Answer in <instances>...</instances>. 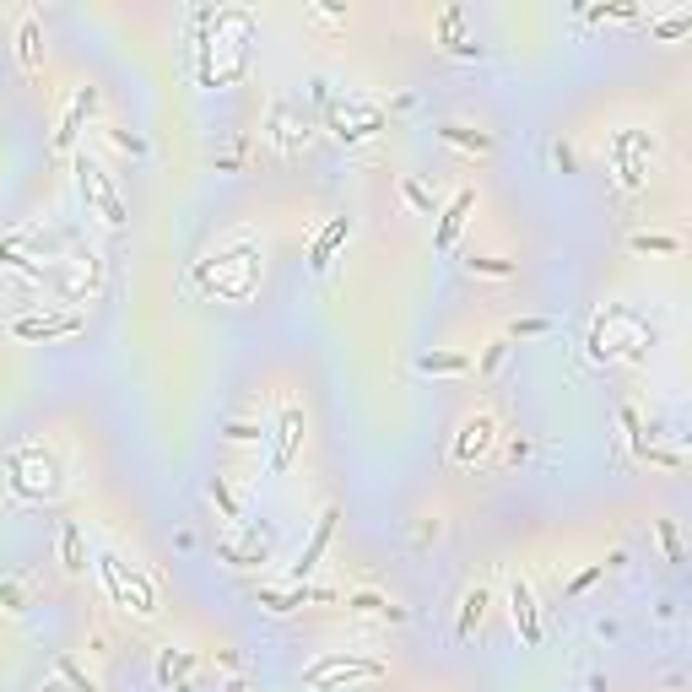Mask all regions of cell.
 <instances>
[{"label": "cell", "instance_id": "4316f807", "mask_svg": "<svg viewBox=\"0 0 692 692\" xmlns=\"http://www.w3.org/2000/svg\"><path fill=\"white\" fill-rule=\"evenodd\" d=\"M682 33H692V11H676V17H665V22H655V28H649V38H655V44H671V38H682Z\"/></svg>", "mask_w": 692, "mask_h": 692}, {"label": "cell", "instance_id": "9c48e42d", "mask_svg": "<svg viewBox=\"0 0 692 692\" xmlns=\"http://www.w3.org/2000/svg\"><path fill=\"white\" fill-rule=\"evenodd\" d=\"M336 519H341V509H325V514H319V525H314L309 547H303V557H298V563H292V584H303V579H309L319 563H325L330 541H336Z\"/></svg>", "mask_w": 692, "mask_h": 692}, {"label": "cell", "instance_id": "52a82bcc", "mask_svg": "<svg viewBox=\"0 0 692 692\" xmlns=\"http://www.w3.org/2000/svg\"><path fill=\"white\" fill-rule=\"evenodd\" d=\"M298 444H303V406H298V401H282V417H276L271 471H287V465L298 460Z\"/></svg>", "mask_w": 692, "mask_h": 692}, {"label": "cell", "instance_id": "d4e9b609", "mask_svg": "<svg viewBox=\"0 0 692 692\" xmlns=\"http://www.w3.org/2000/svg\"><path fill=\"white\" fill-rule=\"evenodd\" d=\"M206 492H211V503H217V514H222V519H233V525L244 519V509H238V498H233V487L222 482V476H211V487H206Z\"/></svg>", "mask_w": 692, "mask_h": 692}, {"label": "cell", "instance_id": "cb8c5ba5", "mask_svg": "<svg viewBox=\"0 0 692 692\" xmlns=\"http://www.w3.org/2000/svg\"><path fill=\"white\" fill-rule=\"evenodd\" d=\"M509 352H514V341H509V336H498V341H487L482 363H471V368H476V374H482V379H492L503 363H509Z\"/></svg>", "mask_w": 692, "mask_h": 692}, {"label": "cell", "instance_id": "8d00e7d4", "mask_svg": "<svg viewBox=\"0 0 692 692\" xmlns=\"http://www.w3.org/2000/svg\"><path fill=\"white\" fill-rule=\"evenodd\" d=\"M552 163L563 168V173H574V146H568V141H557V146H552Z\"/></svg>", "mask_w": 692, "mask_h": 692}, {"label": "cell", "instance_id": "836d02e7", "mask_svg": "<svg viewBox=\"0 0 692 692\" xmlns=\"http://www.w3.org/2000/svg\"><path fill=\"white\" fill-rule=\"evenodd\" d=\"M660 547H665V557H671V563H682V541H676V525H671V519H660Z\"/></svg>", "mask_w": 692, "mask_h": 692}, {"label": "cell", "instance_id": "484cf974", "mask_svg": "<svg viewBox=\"0 0 692 692\" xmlns=\"http://www.w3.org/2000/svg\"><path fill=\"white\" fill-rule=\"evenodd\" d=\"M55 671H60V682L71 687V692H98V682H92V676H87L71 655H60V660H55Z\"/></svg>", "mask_w": 692, "mask_h": 692}, {"label": "cell", "instance_id": "83f0119b", "mask_svg": "<svg viewBox=\"0 0 692 692\" xmlns=\"http://www.w3.org/2000/svg\"><path fill=\"white\" fill-rule=\"evenodd\" d=\"M0 611H11V617L28 611V590H22V579H0Z\"/></svg>", "mask_w": 692, "mask_h": 692}, {"label": "cell", "instance_id": "4dcf8cb0", "mask_svg": "<svg viewBox=\"0 0 692 692\" xmlns=\"http://www.w3.org/2000/svg\"><path fill=\"white\" fill-rule=\"evenodd\" d=\"M633 249H638V255H676V238H665V233H638Z\"/></svg>", "mask_w": 692, "mask_h": 692}, {"label": "cell", "instance_id": "e575fe53", "mask_svg": "<svg viewBox=\"0 0 692 692\" xmlns=\"http://www.w3.org/2000/svg\"><path fill=\"white\" fill-rule=\"evenodd\" d=\"M601 574H606V563H595V568H584V574H579L574 584H568V595H584V590H590V584H595V579H601Z\"/></svg>", "mask_w": 692, "mask_h": 692}, {"label": "cell", "instance_id": "3957f363", "mask_svg": "<svg viewBox=\"0 0 692 692\" xmlns=\"http://www.w3.org/2000/svg\"><path fill=\"white\" fill-rule=\"evenodd\" d=\"M384 660L374 655H352V649H336V655H319L314 665H303V687L309 692H336L341 682H379Z\"/></svg>", "mask_w": 692, "mask_h": 692}, {"label": "cell", "instance_id": "d590c367", "mask_svg": "<svg viewBox=\"0 0 692 692\" xmlns=\"http://www.w3.org/2000/svg\"><path fill=\"white\" fill-rule=\"evenodd\" d=\"M109 141H114V146H125V152H136V157L146 152V141H141V136H130V130H109Z\"/></svg>", "mask_w": 692, "mask_h": 692}, {"label": "cell", "instance_id": "7c38bea8", "mask_svg": "<svg viewBox=\"0 0 692 692\" xmlns=\"http://www.w3.org/2000/svg\"><path fill=\"white\" fill-rule=\"evenodd\" d=\"M346 238H352V217H330L325 228H319L314 249H309V271H314V276H325L330 265H336V255H341Z\"/></svg>", "mask_w": 692, "mask_h": 692}, {"label": "cell", "instance_id": "d6986e66", "mask_svg": "<svg viewBox=\"0 0 692 692\" xmlns=\"http://www.w3.org/2000/svg\"><path fill=\"white\" fill-rule=\"evenodd\" d=\"M17 55H22V65H28V71H38V65H44V28H38L33 11L17 22Z\"/></svg>", "mask_w": 692, "mask_h": 692}, {"label": "cell", "instance_id": "f546056e", "mask_svg": "<svg viewBox=\"0 0 692 692\" xmlns=\"http://www.w3.org/2000/svg\"><path fill=\"white\" fill-rule=\"evenodd\" d=\"M465 265H471L476 276H498V282L514 276V260H492V255H465Z\"/></svg>", "mask_w": 692, "mask_h": 692}, {"label": "cell", "instance_id": "f1b7e54d", "mask_svg": "<svg viewBox=\"0 0 692 692\" xmlns=\"http://www.w3.org/2000/svg\"><path fill=\"white\" fill-rule=\"evenodd\" d=\"M222 438L244 449V444H265V428H260V422H228V428H222Z\"/></svg>", "mask_w": 692, "mask_h": 692}, {"label": "cell", "instance_id": "ba28073f", "mask_svg": "<svg viewBox=\"0 0 692 692\" xmlns=\"http://www.w3.org/2000/svg\"><path fill=\"white\" fill-rule=\"evenodd\" d=\"M309 601H336V590H319V584H287V590H255V606L265 611H276V617H287V611H298V606H309Z\"/></svg>", "mask_w": 692, "mask_h": 692}, {"label": "cell", "instance_id": "74e56055", "mask_svg": "<svg viewBox=\"0 0 692 692\" xmlns=\"http://www.w3.org/2000/svg\"><path fill=\"white\" fill-rule=\"evenodd\" d=\"M222 692H249V682H244V676H233V682L222 687Z\"/></svg>", "mask_w": 692, "mask_h": 692}, {"label": "cell", "instance_id": "ac0fdd59", "mask_svg": "<svg viewBox=\"0 0 692 692\" xmlns=\"http://www.w3.org/2000/svg\"><path fill=\"white\" fill-rule=\"evenodd\" d=\"M60 568L65 574H87V541H82V525L76 519H60Z\"/></svg>", "mask_w": 692, "mask_h": 692}, {"label": "cell", "instance_id": "8992f818", "mask_svg": "<svg viewBox=\"0 0 692 692\" xmlns=\"http://www.w3.org/2000/svg\"><path fill=\"white\" fill-rule=\"evenodd\" d=\"M611 157H617L622 190H638V184H644V163H638V157H655V136H644V130H617V136H611Z\"/></svg>", "mask_w": 692, "mask_h": 692}, {"label": "cell", "instance_id": "8fae6325", "mask_svg": "<svg viewBox=\"0 0 692 692\" xmlns=\"http://www.w3.org/2000/svg\"><path fill=\"white\" fill-rule=\"evenodd\" d=\"M17 330L22 341H60V336H76L82 330V314L76 309H65V314H33V319H17Z\"/></svg>", "mask_w": 692, "mask_h": 692}, {"label": "cell", "instance_id": "603a6c76", "mask_svg": "<svg viewBox=\"0 0 692 692\" xmlns=\"http://www.w3.org/2000/svg\"><path fill=\"white\" fill-rule=\"evenodd\" d=\"M217 557H222V563H233V568H260L271 552H265V541H255V547H233V541H222Z\"/></svg>", "mask_w": 692, "mask_h": 692}, {"label": "cell", "instance_id": "9a60e30c", "mask_svg": "<svg viewBox=\"0 0 692 692\" xmlns=\"http://www.w3.org/2000/svg\"><path fill=\"white\" fill-rule=\"evenodd\" d=\"M346 611H352V617H368V622H406V611L379 590H352L346 595Z\"/></svg>", "mask_w": 692, "mask_h": 692}, {"label": "cell", "instance_id": "30bf717a", "mask_svg": "<svg viewBox=\"0 0 692 692\" xmlns=\"http://www.w3.org/2000/svg\"><path fill=\"white\" fill-rule=\"evenodd\" d=\"M509 611H514V628H519V638H525V644L536 649V644H541V633H547V628H541L536 590H530L525 579H514V584H509Z\"/></svg>", "mask_w": 692, "mask_h": 692}, {"label": "cell", "instance_id": "7402d4cb", "mask_svg": "<svg viewBox=\"0 0 692 692\" xmlns=\"http://www.w3.org/2000/svg\"><path fill=\"white\" fill-rule=\"evenodd\" d=\"M417 368H422V374H465L471 357H465V352H428V357H417Z\"/></svg>", "mask_w": 692, "mask_h": 692}, {"label": "cell", "instance_id": "5bb4252c", "mask_svg": "<svg viewBox=\"0 0 692 692\" xmlns=\"http://www.w3.org/2000/svg\"><path fill=\"white\" fill-rule=\"evenodd\" d=\"M265 136H271V146H282V152H298V146H309V125L292 114V103H276L271 119H265Z\"/></svg>", "mask_w": 692, "mask_h": 692}, {"label": "cell", "instance_id": "f35d334b", "mask_svg": "<svg viewBox=\"0 0 692 692\" xmlns=\"http://www.w3.org/2000/svg\"><path fill=\"white\" fill-rule=\"evenodd\" d=\"M44 692H71V687H65V682H49V687H44Z\"/></svg>", "mask_w": 692, "mask_h": 692}, {"label": "cell", "instance_id": "1f68e13d", "mask_svg": "<svg viewBox=\"0 0 692 692\" xmlns=\"http://www.w3.org/2000/svg\"><path fill=\"white\" fill-rule=\"evenodd\" d=\"M401 195H406V206H411V211H422V217H433V195L422 190L417 179H406V184H401Z\"/></svg>", "mask_w": 692, "mask_h": 692}, {"label": "cell", "instance_id": "7a4b0ae2", "mask_svg": "<svg viewBox=\"0 0 692 692\" xmlns=\"http://www.w3.org/2000/svg\"><path fill=\"white\" fill-rule=\"evenodd\" d=\"M98 568H103V584H109V601H114V606L136 611V617H157V584L146 579L136 563H125V557L103 552Z\"/></svg>", "mask_w": 692, "mask_h": 692}, {"label": "cell", "instance_id": "2e32d148", "mask_svg": "<svg viewBox=\"0 0 692 692\" xmlns=\"http://www.w3.org/2000/svg\"><path fill=\"white\" fill-rule=\"evenodd\" d=\"M195 665H201V655H190V649H163V655H157V682L173 687V692H190L184 682L195 676Z\"/></svg>", "mask_w": 692, "mask_h": 692}, {"label": "cell", "instance_id": "4fadbf2b", "mask_svg": "<svg viewBox=\"0 0 692 692\" xmlns=\"http://www.w3.org/2000/svg\"><path fill=\"white\" fill-rule=\"evenodd\" d=\"M92 109H98V87H82V92H76V103L65 109L60 130H55V152H76V136H82V125L92 119Z\"/></svg>", "mask_w": 692, "mask_h": 692}, {"label": "cell", "instance_id": "44dd1931", "mask_svg": "<svg viewBox=\"0 0 692 692\" xmlns=\"http://www.w3.org/2000/svg\"><path fill=\"white\" fill-rule=\"evenodd\" d=\"M482 611H487V590H482V584H476V590H465V595H460V622H455V638H460V644L476 633V622H482Z\"/></svg>", "mask_w": 692, "mask_h": 692}, {"label": "cell", "instance_id": "277c9868", "mask_svg": "<svg viewBox=\"0 0 692 692\" xmlns=\"http://www.w3.org/2000/svg\"><path fill=\"white\" fill-rule=\"evenodd\" d=\"M76 190H82V201L98 211L109 228H125V201H119V190H114V179L103 173V163H92L87 152H76Z\"/></svg>", "mask_w": 692, "mask_h": 692}, {"label": "cell", "instance_id": "6da1fadb", "mask_svg": "<svg viewBox=\"0 0 692 692\" xmlns=\"http://www.w3.org/2000/svg\"><path fill=\"white\" fill-rule=\"evenodd\" d=\"M6 476H11V492L28 498V503H49V498H60V487H65L60 460L49 455L44 444H17V449H11V455H6Z\"/></svg>", "mask_w": 692, "mask_h": 692}, {"label": "cell", "instance_id": "5b68a950", "mask_svg": "<svg viewBox=\"0 0 692 692\" xmlns=\"http://www.w3.org/2000/svg\"><path fill=\"white\" fill-rule=\"evenodd\" d=\"M492 444H498V417H492V411H471V417L460 422V433H455L449 460L455 465H482L492 455Z\"/></svg>", "mask_w": 692, "mask_h": 692}, {"label": "cell", "instance_id": "ffe728a7", "mask_svg": "<svg viewBox=\"0 0 692 692\" xmlns=\"http://www.w3.org/2000/svg\"><path fill=\"white\" fill-rule=\"evenodd\" d=\"M438 141H449V146H460V152H492V136L487 130H471V125H438Z\"/></svg>", "mask_w": 692, "mask_h": 692}, {"label": "cell", "instance_id": "d6a6232c", "mask_svg": "<svg viewBox=\"0 0 692 692\" xmlns=\"http://www.w3.org/2000/svg\"><path fill=\"white\" fill-rule=\"evenodd\" d=\"M552 319H514L509 325V341H525V336H547Z\"/></svg>", "mask_w": 692, "mask_h": 692}, {"label": "cell", "instance_id": "e0dca14e", "mask_svg": "<svg viewBox=\"0 0 692 692\" xmlns=\"http://www.w3.org/2000/svg\"><path fill=\"white\" fill-rule=\"evenodd\" d=\"M471 206H476V190H455V201L444 206V217H438L433 249H449V244H455V233L465 228V217H471Z\"/></svg>", "mask_w": 692, "mask_h": 692}]
</instances>
